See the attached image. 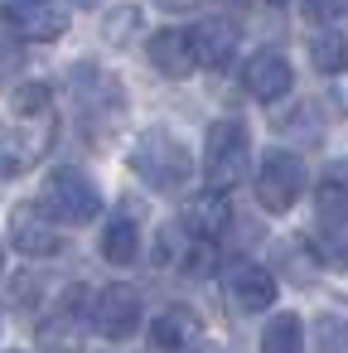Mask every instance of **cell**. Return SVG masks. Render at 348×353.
Listing matches in <instances>:
<instances>
[{
	"label": "cell",
	"instance_id": "1",
	"mask_svg": "<svg viewBox=\"0 0 348 353\" xmlns=\"http://www.w3.org/2000/svg\"><path fill=\"white\" fill-rule=\"evenodd\" d=\"M68 97H73V112H78V126L92 136V141H107L116 126H121V112H126V92L112 73H102L97 63H73L68 73Z\"/></svg>",
	"mask_w": 348,
	"mask_h": 353
},
{
	"label": "cell",
	"instance_id": "2",
	"mask_svg": "<svg viewBox=\"0 0 348 353\" xmlns=\"http://www.w3.org/2000/svg\"><path fill=\"white\" fill-rule=\"evenodd\" d=\"M126 165H131L136 179H145V184L160 189V194H174V189H184V184L194 179V155L184 150L179 136H170V131H160V126H150V131L136 136Z\"/></svg>",
	"mask_w": 348,
	"mask_h": 353
},
{
	"label": "cell",
	"instance_id": "3",
	"mask_svg": "<svg viewBox=\"0 0 348 353\" xmlns=\"http://www.w3.org/2000/svg\"><path fill=\"white\" fill-rule=\"evenodd\" d=\"M247 165H252V136H247V126L232 121V117L213 121L208 141H203V184H208V194L227 199V189L242 184Z\"/></svg>",
	"mask_w": 348,
	"mask_h": 353
},
{
	"label": "cell",
	"instance_id": "4",
	"mask_svg": "<svg viewBox=\"0 0 348 353\" xmlns=\"http://www.w3.org/2000/svg\"><path fill=\"white\" fill-rule=\"evenodd\" d=\"M39 208H44L59 228H83V223H92V218L102 213V194H97V184H92L83 170L59 165V170L44 179Z\"/></svg>",
	"mask_w": 348,
	"mask_h": 353
},
{
	"label": "cell",
	"instance_id": "5",
	"mask_svg": "<svg viewBox=\"0 0 348 353\" xmlns=\"http://www.w3.org/2000/svg\"><path fill=\"white\" fill-rule=\"evenodd\" d=\"M309 174H305V160L295 150H266V160L256 165V203L266 213H290L305 194Z\"/></svg>",
	"mask_w": 348,
	"mask_h": 353
},
{
	"label": "cell",
	"instance_id": "6",
	"mask_svg": "<svg viewBox=\"0 0 348 353\" xmlns=\"http://www.w3.org/2000/svg\"><path fill=\"white\" fill-rule=\"evenodd\" d=\"M88 290L73 285L44 319H39V353H83L88 343Z\"/></svg>",
	"mask_w": 348,
	"mask_h": 353
},
{
	"label": "cell",
	"instance_id": "7",
	"mask_svg": "<svg viewBox=\"0 0 348 353\" xmlns=\"http://www.w3.org/2000/svg\"><path fill=\"white\" fill-rule=\"evenodd\" d=\"M92 329L107 334V339H131L141 329V290L126 285V281H112L92 295V310H88Z\"/></svg>",
	"mask_w": 348,
	"mask_h": 353
},
{
	"label": "cell",
	"instance_id": "8",
	"mask_svg": "<svg viewBox=\"0 0 348 353\" xmlns=\"http://www.w3.org/2000/svg\"><path fill=\"white\" fill-rule=\"evenodd\" d=\"M10 247L20 252V256H59L63 252V228L39 208V199L34 203H15L10 208Z\"/></svg>",
	"mask_w": 348,
	"mask_h": 353
},
{
	"label": "cell",
	"instance_id": "9",
	"mask_svg": "<svg viewBox=\"0 0 348 353\" xmlns=\"http://www.w3.org/2000/svg\"><path fill=\"white\" fill-rule=\"evenodd\" d=\"M223 290H227V300H232L242 314H256V310H266V305L276 300V276H271L261 261L237 256V261H227V271H223Z\"/></svg>",
	"mask_w": 348,
	"mask_h": 353
},
{
	"label": "cell",
	"instance_id": "10",
	"mask_svg": "<svg viewBox=\"0 0 348 353\" xmlns=\"http://www.w3.org/2000/svg\"><path fill=\"white\" fill-rule=\"evenodd\" d=\"M242 88H247L256 102L276 107V102H280V97H290V88H295L290 59H285V54H276V49L252 54V59H247V68H242Z\"/></svg>",
	"mask_w": 348,
	"mask_h": 353
},
{
	"label": "cell",
	"instance_id": "11",
	"mask_svg": "<svg viewBox=\"0 0 348 353\" xmlns=\"http://www.w3.org/2000/svg\"><path fill=\"white\" fill-rule=\"evenodd\" d=\"M0 25H6L15 39L54 44L68 30V6H0Z\"/></svg>",
	"mask_w": 348,
	"mask_h": 353
},
{
	"label": "cell",
	"instance_id": "12",
	"mask_svg": "<svg viewBox=\"0 0 348 353\" xmlns=\"http://www.w3.org/2000/svg\"><path fill=\"white\" fill-rule=\"evenodd\" d=\"M145 54H150V63L165 78H189L198 68V39H194V30H174V25L155 30L150 44H145Z\"/></svg>",
	"mask_w": 348,
	"mask_h": 353
},
{
	"label": "cell",
	"instance_id": "13",
	"mask_svg": "<svg viewBox=\"0 0 348 353\" xmlns=\"http://www.w3.org/2000/svg\"><path fill=\"white\" fill-rule=\"evenodd\" d=\"M155 261H160V266H174V271H184V276H213V266H218V247L184 237V232H179V223H174V228H165V232H160Z\"/></svg>",
	"mask_w": 348,
	"mask_h": 353
},
{
	"label": "cell",
	"instance_id": "14",
	"mask_svg": "<svg viewBox=\"0 0 348 353\" xmlns=\"http://www.w3.org/2000/svg\"><path fill=\"white\" fill-rule=\"evenodd\" d=\"M227 228H232V208H227L223 194H198V199L184 208V218H179V232L194 237V242H208V247H218V237H223Z\"/></svg>",
	"mask_w": 348,
	"mask_h": 353
},
{
	"label": "cell",
	"instance_id": "15",
	"mask_svg": "<svg viewBox=\"0 0 348 353\" xmlns=\"http://www.w3.org/2000/svg\"><path fill=\"white\" fill-rule=\"evenodd\" d=\"M198 334H203V324H198V314L189 305H165L155 314V324H150V343L165 348V353H179V348L198 343Z\"/></svg>",
	"mask_w": 348,
	"mask_h": 353
},
{
	"label": "cell",
	"instance_id": "16",
	"mask_svg": "<svg viewBox=\"0 0 348 353\" xmlns=\"http://www.w3.org/2000/svg\"><path fill=\"white\" fill-rule=\"evenodd\" d=\"M194 39H198V63H208V68H227L232 54H237L242 30H237L232 20H223V15H208L203 25H194Z\"/></svg>",
	"mask_w": 348,
	"mask_h": 353
},
{
	"label": "cell",
	"instance_id": "17",
	"mask_svg": "<svg viewBox=\"0 0 348 353\" xmlns=\"http://www.w3.org/2000/svg\"><path fill=\"white\" fill-rule=\"evenodd\" d=\"M334 218H348V160H334L314 179V223H334Z\"/></svg>",
	"mask_w": 348,
	"mask_h": 353
},
{
	"label": "cell",
	"instance_id": "18",
	"mask_svg": "<svg viewBox=\"0 0 348 353\" xmlns=\"http://www.w3.org/2000/svg\"><path fill=\"white\" fill-rule=\"evenodd\" d=\"M136 252H141V228H136V218H131V213H112L107 228H102V256H107L112 266H131Z\"/></svg>",
	"mask_w": 348,
	"mask_h": 353
},
{
	"label": "cell",
	"instance_id": "19",
	"mask_svg": "<svg viewBox=\"0 0 348 353\" xmlns=\"http://www.w3.org/2000/svg\"><path fill=\"white\" fill-rule=\"evenodd\" d=\"M309 247H314V256H319V261H329V266H348V218L314 223Z\"/></svg>",
	"mask_w": 348,
	"mask_h": 353
},
{
	"label": "cell",
	"instance_id": "20",
	"mask_svg": "<svg viewBox=\"0 0 348 353\" xmlns=\"http://www.w3.org/2000/svg\"><path fill=\"white\" fill-rule=\"evenodd\" d=\"M261 353H305V324L300 314H276L266 329H261Z\"/></svg>",
	"mask_w": 348,
	"mask_h": 353
},
{
	"label": "cell",
	"instance_id": "21",
	"mask_svg": "<svg viewBox=\"0 0 348 353\" xmlns=\"http://www.w3.org/2000/svg\"><path fill=\"white\" fill-rule=\"evenodd\" d=\"M309 59L319 73H343L348 68V39L338 30H314L309 34Z\"/></svg>",
	"mask_w": 348,
	"mask_h": 353
},
{
	"label": "cell",
	"instance_id": "22",
	"mask_svg": "<svg viewBox=\"0 0 348 353\" xmlns=\"http://www.w3.org/2000/svg\"><path fill=\"white\" fill-rule=\"evenodd\" d=\"M15 117L20 121H39V117H54V92L44 83H25L15 92Z\"/></svg>",
	"mask_w": 348,
	"mask_h": 353
},
{
	"label": "cell",
	"instance_id": "23",
	"mask_svg": "<svg viewBox=\"0 0 348 353\" xmlns=\"http://www.w3.org/2000/svg\"><path fill=\"white\" fill-rule=\"evenodd\" d=\"M314 353H348V319L319 314L314 319Z\"/></svg>",
	"mask_w": 348,
	"mask_h": 353
},
{
	"label": "cell",
	"instance_id": "24",
	"mask_svg": "<svg viewBox=\"0 0 348 353\" xmlns=\"http://www.w3.org/2000/svg\"><path fill=\"white\" fill-rule=\"evenodd\" d=\"M141 20V10L136 6H126V10H112L107 15V34H112V44H126V30Z\"/></svg>",
	"mask_w": 348,
	"mask_h": 353
},
{
	"label": "cell",
	"instance_id": "25",
	"mask_svg": "<svg viewBox=\"0 0 348 353\" xmlns=\"http://www.w3.org/2000/svg\"><path fill=\"white\" fill-rule=\"evenodd\" d=\"M25 68V54H20V44H0V88L10 83V73H20Z\"/></svg>",
	"mask_w": 348,
	"mask_h": 353
},
{
	"label": "cell",
	"instance_id": "26",
	"mask_svg": "<svg viewBox=\"0 0 348 353\" xmlns=\"http://www.w3.org/2000/svg\"><path fill=\"white\" fill-rule=\"evenodd\" d=\"M194 353H218V348H194Z\"/></svg>",
	"mask_w": 348,
	"mask_h": 353
},
{
	"label": "cell",
	"instance_id": "27",
	"mask_svg": "<svg viewBox=\"0 0 348 353\" xmlns=\"http://www.w3.org/2000/svg\"><path fill=\"white\" fill-rule=\"evenodd\" d=\"M0 266H6V252H0Z\"/></svg>",
	"mask_w": 348,
	"mask_h": 353
},
{
	"label": "cell",
	"instance_id": "28",
	"mask_svg": "<svg viewBox=\"0 0 348 353\" xmlns=\"http://www.w3.org/2000/svg\"><path fill=\"white\" fill-rule=\"evenodd\" d=\"M343 15H348V10H343Z\"/></svg>",
	"mask_w": 348,
	"mask_h": 353
}]
</instances>
